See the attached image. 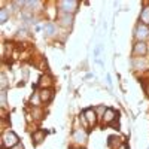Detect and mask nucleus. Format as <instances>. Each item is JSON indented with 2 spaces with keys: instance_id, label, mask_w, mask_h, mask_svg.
Masks as SVG:
<instances>
[{
  "instance_id": "11",
  "label": "nucleus",
  "mask_w": 149,
  "mask_h": 149,
  "mask_svg": "<svg viewBox=\"0 0 149 149\" xmlns=\"http://www.w3.org/2000/svg\"><path fill=\"white\" fill-rule=\"evenodd\" d=\"M37 85L42 86V90L46 88V86H49V85H52V79H51V76H49V74H42L40 79H39V84H37Z\"/></svg>"
},
{
  "instance_id": "17",
  "label": "nucleus",
  "mask_w": 149,
  "mask_h": 149,
  "mask_svg": "<svg viewBox=\"0 0 149 149\" xmlns=\"http://www.w3.org/2000/svg\"><path fill=\"white\" fill-rule=\"evenodd\" d=\"M30 102H31V104H34L36 107L39 106V103L42 102V100H40V95H39V93H34V95L30 98Z\"/></svg>"
},
{
  "instance_id": "13",
  "label": "nucleus",
  "mask_w": 149,
  "mask_h": 149,
  "mask_svg": "<svg viewBox=\"0 0 149 149\" xmlns=\"http://www.w3.org/2000/svg\"><path fill=\"white\" fill-rule=\"evenodd\" d=\"M140 21H143V24H149V6L143 8L142 12H140Z\"/></svg>"
},
{
  "instance_id": "19",
  "label": "nucleus",
  "mask_w": 149,
  "mask_h": 149,
  "mask_svg": "<svg viewBox=\"0 0 149 149\" xmlns=\"http://www.w3.org/2000/svg\"><path fill=\"white\" fill-rule=\"evenodd\" d=\"M33 115H34L36 119H40V118H42V116H40V115H42V112H40L39 109H34V113H33Z\"/></svg>"
},
{
  "instance_id": "1",
  "label": "nucleus",
  "mask_w": 149,
  "mask_h": 149,
  "mask_svg": "<svg viewBox=\"0 0 149 149\" xmlns=\"http://www.w3.org/2000/svg\"><path fill=\"white\" fill-rule=\"evenodd\" d=\"M18 136L14 131H5V134L2 136V149H12L15 148L17 145H19L18 142Z\"/></svg>"
},
{
  "instance_id": "21",
  "label": "nucleus",
  "mask_w": 149,
  "mask_h": 149,
  "mask_svg": "<svg viewBox=\"0 0 149 149\" xmlns=\"http://www.w3.org/2000/svg\"><path fill=\"white\" fill-rule=\"evenodd\" d=\"M100 49H102L100 46H97V48H95V51H94V55H95V57H97L98 54H100Z\"/></svg>"
},
{
  "instance_id": "24",
  "label": "nucleus",
  "mask_w": 149,
  "mask_h": 149,
  "mask_svg": "<svg viewBox=\"0 0 149 149\" xmlns=\"http://www.w3.org/2000/svg\"><path fill=\"white\" fill-rule=\"evenodd\" d=\"M148 51H149V49H148Z\"/></svg>"
},
{
  "instance_id": "6",
  "label": "nucleus",
  "mask_w": 149,
  "mask_h": 149,
  "mask_svg": "<svg viewBox=\"0 0 149 149\" xmlns=\"http://www.w3.org/2000/svg\"><path fill=\"white\" fill-rule=\"evenodd\" d=\"M118 118V112H115L113 109H106V112H104V115H103V122L104 124H110L113 122L115 119Z\"/></svg>"
},
{
  "instance_id": "9",
  "label": "nucleus",
  "mask_w": 149,
  "mask_h": 149,
  "mask_svg": "<svg viewBox=\"0 0 149 149\" xmlns=\"http://www.w3.org/2000/svg\"><path fill=\"white\" fill-rule=\"evenodd\" d=\"M60 24L64 27H70L73 24V15L72 14H60Z\"/></svg>"
},
{
  "instance_id": "23",
  "label": "nucleus",
  "mask_w": 149,
  "mask_h": 149,
  "mask_svg": "<svg viewBox=\"0 0 149 149\" xmlns=\"http://www.w3.org/2000/svg\"><path fill=\"white\" fill-rule=\"evenodd\" d=\"M12 149H24V148H22V146H21V145H17V146H15V148H12Z\"/></svg>"
},
{
  "instance_id": "18",
  "label": "nucleus",
  "mask_w": 149,
  "mask_h": 149,
  "mask_svg": "<svg viewBox=\"0 0 149 149\" xmlns=\"http://www.w3.org/2000/svg\"><path fill=\"white\" fill-rule=\"evenodd\" d=\"M2 107H6V90H2Z\"/></svg>"
},
{
  "instance_id": "10",
  "label": "nucleus",
  "mask_w": 149,
  "mask_h": 149,
  "mask_svg": "<svg viewBox=\"0 0 149 149\" xmlns=\"http://www.w3.org/2000/svg\"><path fill=\"white\" fill-rule=\"evenodd\" d=\"M45 136H46V131H43V130H36V131L31 134V139H33V142H34L36 145H39V143H42V142L45 140Z\"/></svg>"
},
{
  "instance_id": "20",
  "label": "nucleus",
  "mask_w": 149,
  "mask_h": 149,
  "mask_svg": "<svg viewBox=\"0 0 149 149\" xmlns=\"http://www.w3.org/2000/svg\"><path fill=\"white\" fill-rule=\"evenodd\" d=\"M6 88V76L5 74H2V90Z\"/></svg>"
},
{
  "instance_id": "4",
  "label": "nucleus",
  "mask_w": 149,
  "mask_h": 149,
  "mask_svg": "<svg viewBox=\"0 0 149 149\" xmlns=\"http://www.w3.org/2000/svg\"><path fill=\"white\" fill-rule=\"evenodd\" d=\"M148 36H149V27L145 26L143 22L139 24L137 29H136V37H137V40H139V42H143Z\"/></svg>"
},
{
  "instance_id": "25",
  "label": "nucleus",
  "mask_w": 149,
  "mask_h": 149,
  "mask_svg": "<svg viewBox=\"0 0 149 149\" xmlns=\"http://www.w3.org/2000/svg\"><path fill=\"white\" fill-rule=\"evenodd\" d=\"M148 91H149V90H148Z\"/></svg>"
},
{
  "instance_id": "2",
  "label": "nucleus",
  "mask_w": 149,
  "mask_h": 149,
  "mask_svg": "<svg viewBox=\"0 0 149 149\" xmlns=\"http://www.w3.org/2000/svg\"><path fill=\"white\" fill-rule=\"evenodd\" d=\"M58 6L64 14H74L78 10L79 2H76V0H64V2H58Z\"/></svg>"
},
{
  "instance_id": "15",
  "label": "nucleus",
  "mask_w": 149,
  "mask_h": 149,
  "mask_svg": "<svg viewBox=\"0 0 149 149\" xmlns=\"http://www.w3.org/2000/svg\"><path fill=\"white\" fill-rule=\"evenodd\" d=\"M43 30H45V33H46V34L52 36V34L55 33V26H54L52 22H46L45 26H43Z\"/></svg>"
},
{
  "instance_id": "16",
  "label": "nucleus",
  "mask_w": 149,
  "mask_h": 149,
  "mask_svg": "<svg viewBox=\"0 0 149 149\" xmlns=\"http://www.w3.org/2000/svg\"><path fill=\"white\" fill-rule=\"evenodd\" d=\"M8 18H9V12H8V9L3 8L2 10H0V22H6Z\"/></svg>"
},
{
  "instance_id": "5",
  "label": "nucleus",
  "mask_w": 149,
  "mask_h": 149,
  "mask_svg": "<svg viewBox=\"0 0 149 149\" xmlns=\"http://www.w3.org/2000/svg\"><path fill=\"white\" fill-rule=\"evenodd\" d=\"M86 139H88V133H86L84 128L74 130V133H73V140L76 142V143H85Z\"/></svg>"
},
{
  "instance_id": "8",
  "label": "nucleus",
  "mask_w": 149,
  "mask_h": 149,
  "mask_svg": "<svg viewBox=\"0 0 149 149\" xmlns=\"http://www.w3.org/2000/svg\"><path fill=\"white\" fill-rule=\"evenodd\" d=\"M39 95H40V100L48 103V102H51L52 100V97H54V91L52 90H49V88H43L39 91Z\"/></svg>"
},
{
  "instance_id": "14",
  "label": "nucleus",
  "mask_w": 149,
  "mask_h": 149,
  "mask_svg": "<svg viewBox=\"0 0 149 149\" xmlns=\"http://www.w3.org/2000/svg\"><path fill=\"white\" fill-rule=\"evenodd\" d=\"M115 143H116V146H119V145L122 143V139H121V137H115V136H110L109 140H107V145H109L112 149H115Z\"/></svg>"
},
{
  "instance_id": "12",
  "label": "nucleus",
  "mask_w": 149,
  "mask_h": 149,
  "mask_svg": "<svg viewBox=\"0 0 149 149\" xmlns=\"http://www.w3.org/2000/svg\"><path fill=\"white\" fill-rule=\"evenodd\" d=\"M133 66H134V69H146L148 63L143 60V57H136L133 60Z\"/></svg>"
},
{
  "instance_id": "3",
  "label": "nucleus",
  "mask_w": 149,
  "mask_h": 149,
  "mask_svg": "<svg viewBox=\"0 0 149 149\" xmlns=\"http://www.w3.org/2000/svg\"><path fill=\"white\" fill-rule=\"evenodd\" d=\"M84 118H85V121L86 122H88V125H95V124H97V113H95V110L94 109H85L84 110Z\"/></svg>"
},
{
  "instance_id": "7",
  "label": "nucleus",
  "mask_w": 149,
  "mask_h": 149,
  "mask_svg": "<svg viewBox=\"0 0 149 149\" xmlns=\"http://www.w3.org/2000/svg\"><path fill=\"white\" fill-rule=\"evenodd\" d=\"M134 55L136 57H143L146 52H148V45L145 42H137L134 45Z\"/></svg>"
},
{
  "instance_id": "22",
  "label": "nucleus",
  "mask_w": 149,
  "mask_h": 149,
  "mask_svg": "<svg viewBox=\"0 0 149 149\" xmlns=\"http://www.w3.org/2000/svg\"><path fill=\"white\" fill-rule=\"evenodd\" d=\"M118 149H127V145H125V143H122V145H121Z\"/></svg>"
}]
</instances>
